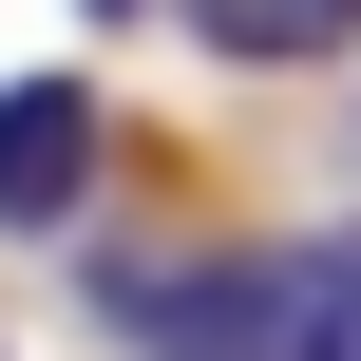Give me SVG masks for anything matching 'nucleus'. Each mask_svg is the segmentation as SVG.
<instances>
[{
    "instance_id": "1",
    "label": "nucleus",
    "mask_w": 361,
    "mask_h": 361,
    "mask_svg": "<svg viewBox=\"0 0 361 361\" xmlns=\"http://www.w3.org/2000/svg\"><path fill=\"white\" fill-rule=\"evenodd\" d=\"M114 361H305V247H171V267H95Z\"/></svg>"
},
{
    "instance_id": "2",
    "label": "nucleus",
    "mask_w": 361,
    "mask_h": 361,
    "mask_svg": "<svg viewBox=\"0 0 361 361\" xmlns=\"http://www.w3.org/2000/svg\"><path fill=\"white\" fill-rule=\"evenodd\" d=\"M95 152H114L95 76H0V228H76Z\"/></svg>"
},
{
    "instance_id": "3",
    "label": "nucleus",
    "mask_w": 361,
    "mask_h": 361,
    "mask_svg": "<svg viewBox=\"0 0 361 361\" xmlns=\"http://www.w3.org/2000/svg\"><path fill=\"white\" fill-rule=\"evenodd\" d=\"M209 57H247V76H286V57H343L361 38V0H171Z\"/></svg>"
},
{
    "instance_id": "4",
    "label": "nucleus",
    "mask_w": 361,
    "mask_h": 361,
    "mask_svg": "<svg viewBox=\"0 0 361 361\" xmlns=\"http://www.w3.org/2000/svg\"><path fill=\"white\" fill-rule=\"evenodd\" d=\"M305 361H361V228H305Z\"/></svg>"
},
{
    "instance_id": "5",
    "label": "nucleus",
    "mask_w": 361,
    "mask_h": 361,
    "mask_svg": "<svg viewBox=\"0 0 361 361\" xmlns=\"http://www.w3.org/2000/svg\"><path fill=\"white\" fill-rule=\"evenodd\" d=\"M76 19H171V0H76Z\"/></svg>"
}]
</instances>
